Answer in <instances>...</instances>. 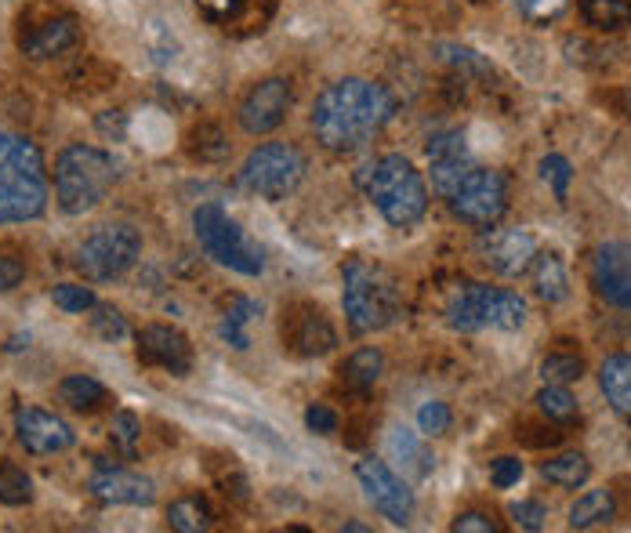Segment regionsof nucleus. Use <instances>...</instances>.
<instances>
[{
	"label": "nucleus",
	"instance_id": "nucleus-14",
	"mask_svg": "<svg viewBox=\"0 0 631 533\" xmlns=\"http://www.w3.org/2000/svg\"><path fill=\"white\" fill-rule=\"evenodd\" d=\"M591 287L617 308L631 313V243H602L591 258Z\"/></svg>",
	"mask_w": 631,
	"mask_h": 533
},
{
	"label": "nucleus",
	"instance_id": "nucleus-35",
	"mask_svg": "<svg viewBox=\"0 0 631 533\" xmlns=\"http://www.w3.org/2000/svg\"><path fill=\"white\" fill-rule=\"evenodd\" d=\"M139 439H142V421L131 411H117L113 421H109V443H113L123 457H134Z\"/></svg>",
	"mask_w": 631,
	"mask_h": 533
},
{
	"label": "nucleus",
	"instance_id": "nucleus-47",
	"mask_svg": "<svg viewBox=\"0 0 631 533\" xmlns=\"http://www.w3.org/2000/svg\"><path fill=\"white\" fill-rule=\"evenodd\" d=\"M512 519L523 530H541L544 526V519H548V512H544V504L541 501H515L512 504Z\"/></svg>",
	"mask_w": 631,
	"mask_h": 533
},
{
	"label": "nucleus",
	"instance_id": "nucleus-26",
	"mask_svg": "<svg viewBox=\"0 0 631 533\" xmlns=\"http://www.w3.org/2000/svg\"><path fill=\"white\" fill-rule=\"evenodd\" d=\"M381 367H385V356H381L378 349H360L352 352L349 359L341 363V385L352 389V392H370L374 389V381L381 378Z\"/></svg>",
	"mask_w": 631,
	"mask_h": 533
},
{
	"label": "nucleus",
	"instance_id": "nucleus-49",
	"mask_svg": "<svg viewBox=\"0 0 631 533\" xmlns=\"http://www.w3.org/2000/svg\"><path fill=\"white\" fill-rule=\"evenodd\" d=\"M95 128H98V134H106V139L120 142L123 134H128V117H123L120 109H106V113L95 117Z\"/></svg>",
	"mask_w": 631,
	"mask_h": 533
},
{
	"label": "nucleus",
	"instance_id": "nucleus-19",
	"mask_svg": "<svg viewBox=\"0 0 631 533\" xmlns=\"http://www.w3.org/2000/svg\"><path fill=\"white\" fill-rule=\"evenodd\" d=\"M196 11L226 33L232 30L237 36H247V33H262L269 26L272 11H276V0H196Z\"/></svg>",
	"mask_w": 631,
	"mask_h": 533
},
{
	"label": "nucleus",
	"instance_id": "nucleus-4",
	"mask_svg": "<svg viewBox=\"0 0 631 533\" xmlns=\"http://www.w3.org/2000/svg\"><path fill=\"white\" fill-rule=\"evenodd\" d=\"M117 185V160L98 145L73 142L55 156V196L66 215H88Z\"/></svg>",
	"mask_w": 631,
	"mask_h": 533
},
{
	"label": "nucleus",
	"instance_id": "nucleus-23",
	"mask_svg": "<svg viewBox=\"0 0 631 533\" xmlns=\"http://www.w3.org/2000/svg\"><path fill=\"white\" fill-rule=\"evenodd\" d=\"M58 400L77 414H95L109 403V389L102 381H95L91 374H69V378H62Z\"/></svg>",
	"mask_w": 631,
	"mask_h": 533
},
{
	"label": "nucleus",
	"instance_id": "nucleus-34",
	"mask_svg": "<svg viewBox=\"0 0 631 533\" xmlns=\"http://www.w3.org/2000/svg\"><path fill=\"white\" fill-rule=\"evenodd\" d=\"M541 378L552 381V385H570V381L585 378V359L574 352H552V356H544Z\"/></svg>",
	"mask_w": 631,
	"mask_h": 533
},
{
	"label": "nucleus",
	"instance_id": "nucleus-40",
	"mask_svg": "<svg viewBox=\"0 0 631 533\" xmlns=\"http://www.w3.org/2000/svg\"><path fill=\"white\" fill-rule=\"evenodd\" d=\"M91 313H95V316H91V330H95L102 341L128 338V319H123L120 308H113V305H95Z\"/></svg>",
	"mask_w": 631,
	"mask_h": 533
},
{
	"label": "nucleus",
	"instance_id": "nucleus-7",
	"mask_svg": "<svg viewBox=\"0 0 631 533\" xmlns=\"http://www.w3.org/2000/svg\"><path fill=\"white\" fill-rule=\"evenodd\" d=\"M193 229H196V240H200V247H204V254L215 258L218 265L240 272V276H258V272L265 269L262 247L243 237V229L226 215V207L221 204L196 207Z\"/></svg>",
	"mask_w": 631,
	"mask_h": 533
},
{
	"label": "nucleus",
	"instance_id": "nucleus-24",
	"mask_svg": "<svg viewBox=\"0 0 631 533\" xmlns=\"http://www.w3.org/2000/svg\"><path fill=\"white\" fill-rule=\"evenodd\" d=\"M389 454L403 465V472H411L414 479H425L432 468H436V457H432L425 450V443H421L414 432H406V428H392Z\"/></svg>",
	"mask_w": 631,
	"mask_h": 533
},
{
	"label": "nucleus",
	"instance_id": "nucleus-17",
	"mask_svg": "<svg viewBox=\"0 0 631 533\" xmlns=\"http://www.w3.org/2000/svg\"><path fill=\"white\" fill-rule=\"evenodd\" d=\"M537 243L523 229H490L479 237V258L487 262L498 276H523L534 262Z\"/></svg>",
	"mask_w": 631,
	"mask_h": 533
},
{
	"label": "nucleus",
	"instance_id": "nucleus-42",
	"mask_svg": "<svg viewBox=\"0 0 631 533\" xmlns=\"http://www.w3.org/2000/svg\"><path fill=\"white\" fill-rule=\"evenodd\" d=\"M541 178L552 185V193L559 196V200H566V193H570V178H574L570 160L559 156V153H548L541 160Z\"/></svg>",
	"mask_w": 631,
	"mask_h": 533
},
{
	"label": "nucleus",
	"instance_id": "nucleus-1",
	"mask_svg": "<svg viewBox=\"0 0 631 533\" xmlns=\"http://www.w3.org/2000/svg\"><path fill=\"white\" fill-rule=\"evenodd\" d=\"M395 113V98L381 84L360 77H345L319 91L313 106V131L316 142L330 153H352L363 149L374 134L385 128Z\"/></svg>",
	"mask_w": 631,
	"mask_h": 533
},
{
	"label": "nucleus",
	"instance_id": "nucleus-8",
	"mask_svg": "<svg viewBox=\"0 0 631 533\" xmlns=\"http://www.w3.org/2000/svg\"><path fill=\"white\" fill-rule=\"evenodd\" d=\"M305 178V156L291 142H265L258 145L240 167V185L262 200H287Z\"/></svg>",
	"mask_w": 631,
	"mask_h": 533
},
{
	"label": "nucleus",
	"instance_id": "nucleus-51",
	"mask_svg": "<svg viewBox=\"0 0 631 533\" xmlns=\"http://www.w3.org/2000/svg\"><path fill=\"white\" fill-rule=\"evenodd\" d=\"M221 493H226V498H232V501H247V479L240 476V472H232V479L226 476L221 479Z\"/></svg>",
	"mask_w": 631,
	"mask_h": 533
},
{
	"label": "nucleus",
	"instance_id": "nucleus-29",
	"mask_svg": "<svg viewBox=\"0 0 631 533\" xmlns=\"http://www.w3.org/2000/svg\"><path fill=\"white\" fill-rule=\"evenodd\" d=\"M262 313V305L258 302H251V297H229V305H226V313H221V327H218V334L226 338L232 349H247L251 345V338H247V324Z\"/></svg>",
	"mask_w": 631,
	"mask_h": 533
},
{
	"label": "nucleus",
	"instance_id": "nucleus-33",
	"mask_svg": "<svg viewBox=\"0 0 631 533\" xmlns=\"http://www.w3.org/2000/svg\"><path fill=\"white\" fill-rule=\"evenodd\" d=\"M436 58L443 62V66H450L457 77H490V62L476 55L472 47H461V44H436Z\"/></svg>",
	"mask_w": 631,
	"mask_h": 533
},
{
	"label": "nucleus",
	"instance_id": "nucleus-3",
	"mask_svg": "<svg viewBox=\"0 0 631 533\" xmlns=\"http://www.w3.org/2000/svg\"><path fill=\"white\" fill-rule=\"evenodd\" d=\"M356 182L363 185L367 200L381 210V218L395 229H411L425 218L428 210V189L425 178L417 175V167L400 153H389L367 164Z\"/></svg>",
	"mask_w": 631,
	"mask_h": 533
},
{
	"label": "nucleus",
	"instance_id": "nucleus-5",
	"mask_svg": "<svg viewBox=\"0 0 631 533\" xmlns=\"http://www.w3.org/2000/svg\"><path fill=\"white\" fill-rule=\"evenodd\" d=\"M341 283L345 319H349V330L360 334V338L389 327L395 313H400V287H395L385 269L370 265L363 258H352L341 269Z\"/></svg>",
	"mask_w": 631,
	"mask_h": 533
},
{
	"label": "nucleus",
	"instance_id": "nucleus-13",
	"mask_svg": "<svg viewBox=\"0 0 631 533\" xmlns=\"http://www.w3.org/2000/svg\"><path fill=\"white\" fill-rule=\"evenodd\" d=\"M287 109H291V84L280 77H269V80H258L254 88L243 95L237 117L247 134H269L283 123Z\"/></svg>",
	"mask_w": 631,
	"mask_h": 533
},
{
	"label": "nucleus",
	"instance_id": "nucleus-27",
	"mask_svg": "<svg viewBox=\"0 0 631 533\" xmlns=\"http://www.w3.org/2000/svg\"><path fill=\"white\" fill-rule=\"evenodd\" d=\"M617 515V501L610 490H588L585 498H577L570 508V530H591L606 526Z\"/></svg>",
	"mask_w": 631,
	"mask_h": 533
},
{
	"label": "nucleus",
	"instance_id": "nucleus-36",
	"mask_svg": "<svg viewBox=\"0 0 631 533\" xmlns=\"http://www.w3.org/2000/svg\"><path fill=\"white\" fill-rule=\"evenodd\" d=\"M537 406L548 421H574L577 417V400L566 392V385H552V381L537 392Z\"/></svg>",
	"mask_w": 631,
	"mask_h": 533
},
{
	"label": "nucleus",
	"instance_id": "nucleus-52",
	"mask_svg": "<svg viewBox=\"0 0 631 533\" xmlns=\"http://www.w3.org/2000/svg\"><path fill=\"white\" fill-rule=\"evenodd\" d=\"M341 533H370V526H363V523H345Z\"/></svg>",
	"mask_w": 631,
	"mask_h": 533
},
{
	"label": "nucleus",
	"instance_id": "nucleus-21",
	"mask_svg": "<svg viewBox=\"0 0 631 533\" xmlns=\"http://www.w3.org/2000/svg\"><path fill=\"white\" fill-rule=\"evenodd\" d=\"M599 389L617 414L631 421V352H613L599 367Z\"/></svg>",
	"mask_w": 631,
	"mask_h": 533
},
{
	"label": "nucleus",
	"instance_id": "nucleus-44",
	"mask_svg": "<svg viewBox=\"0 0 631 533\" xmlns=\"http://www.w3.org/2000/svg\"><path fill=\"white\" fill-rule=\"evenodd\" d=\"M512 4L523 11V15L530 19V22H555L566 11V4H570V0H512Z\"/></svg>",
	"mask_w": 631,
	"mask_h": 533
},
{
	"label": "nucleus",
	"instance_id": "nucleus-46",
	"mask_svg": "<svg viewBox=\"0 0 631 533\" xmlns=\"http://www.w3.org/2000/svg\"><path fill=\"white\" fill-rule=\"evenodd\" d=\"M305 425L308 432H316V436H334V432H338V414L324 403H313L305 411Z\"/></svg>",
	"mask_w": 631,
	"mask_h": 533
},
{
	"label": "nucleus",
	"instance_id": "nucleus-48",
	"mask_svg": "<svg viewBox=\"0 0 631 533\" xmlns=\"http://www.w3.org/2000/svg\"><path fill=\"white\" fill-rule=\"evenodd\" d=\"M450 530H454V533H498L501 526L493 523L490 515H482V512H465V515L454 519Z\"/></svg>",
	"mask_w": 631,
	"mask_h": 533
},
{
	"label": "nucleus",
	"instance_id": "nucleus-12",
	"mask_svg": "<svg viewBox=\"0 0 631 533\" xmlns=\"http://www.w3.org/2000/svg\"><path fill=\"white\" fill-rule=\"evenodd\" d=\"M334 345H338V334L316 305L294 302L283 308V349H291L302 359H316L327 356Z\"/></svg>",
	"mask_w": 631,
	"mask_h": 533
},
{
	"label": "nucleus",
	"instance_id": "nucleus-16",
	"mask_svg": "<svg viewBox=\"0 0 631 533\" xmlns=\"http://www.w3.org/2000/svg\"><path fill=\"white\" fill-rule=\"evenodd\" d=\"M80 41V22L77 15L62 11V15H44L22 26L19 33V52L33 58V62H44V58H58L66 55L73 44Z\"/></svg>",
	"mask_w": 631,
	"mask_h": 533
},
{
	"label": "nucleus",
	"instance_id": "nucleus-31",
	"mask_svg": "<svg viewBox=\"0 0 631 533\" xmlns=\"http://www.w3.org/2000/svg\"><path fill=\"white\" fill-rule=\"evenodd\" d=\"M210 519L215 515H210V504L200 498V493H185V498H178L167 508V523L178 533H204V530H210Z\"/></svg>",
	"mask_w": 631,
	"mask_h": 533
},
{
	"label": "nucleus",
	"instance_id": "nucleus-43",
	"mask_svg": "<svg viewBox=\"0 0 631 533\" xmlns=\"http://www.w3.org/2000/svg\"><path fill=\"white\" fill-rule=\"evenodd\" d=\"M425 153H428V164H436V160H465L468 156L465 134L461 131H443L428 142Z\"/></svg>",
	"mask_w": 631,
	"mask_h": 533
},
{
	"label": "nucleus",
	"instance_id": "nucleus-30",
	"mask_svg": "<svg viewBox=\"0 0 631 533\" xmlns=\"http://www.w3.org/2000/svg\"><path fill=\"white\" fill-rule=\"evenodd\" d=\"M541 476L555 482V487H563V490H577V487H585L588 476H591V465H588V457L585 454H559V457H548V461L541 465Z\"/></svg>",
	"mask_w": 631,
	"mask_h": 533
},
{
	"label": "nucleus",
	"instance_id": "nucleus-9",
	"mask_svg": "<svg viewBox=\"0 0 631 533\" xmlns=\"http://www.w3.org/2000/svg\"><path fill=\"white\" fill-rule=\"evenodd\" d=\"M139 254H142L139 229L117 221V226L95 229L91 237L77 247V254H73V269L91 283H109V280H120L123 272L139 262Z\"/></svg>",
	"mask_w": 631,
	"mask_h": 533
},
{
	"label": "nucleus",
	"instance_id": "nucleus-20",
	"mask_svg": "<svg viewBox=\"0 0 631 533\" xmlns=\"http://www.w3.org/2000/svg\"><path fill=\"white\" fill-rule=\"evenodd\" d=\"M88 490L106 504H131V508H150L156 501V482L139 472H123L117 465H98Z\"/></svg>",
	"mask_w": 631,
	"mask_h": 533
},
{
	"label": "nucleus",
	"instance_id": "nucleus-10",
	"mask_svg": "<svg viewBox=\"0 0 631 533\" xmlns=\"http://www.w3.org/2000/svg\"><path fill=\"white\" fill-rule=\"evenodd\" d=\"M450 210L465 221V226L487 229L509 210V182H504L501 171L472 167L465 175V182L454 189Z\"/></svg>",
	"mask_w": 631,
	"mask_h": 533
},
{
	"label": "nucleus",
	"instance_id": "nucleus-38",
	"mask_svg": "<svg viewBox=\"0 0 631 533\" xmlns=\"http://www.w3.org/2000/svg\"><path fill=\"white\" fill-rule=\"evenodd\" d=\"M472 171V164H468V156L465 160H436L432 164V189H436L439 196H454V189L457 185L465 182V175Z\"/></svg>",
	"mask_w": 631,
	"mask_h": 533
},
{
	"label": "nucleus",
	"instance_id": "nucleus-6",
	"mask_svg": "<svg viewBox=\"0 0 631 533\" xmlns=\"http://www.w3.org/2000/svg\"><path fill=\"white\" fill-rule=\"evenodd\" d=\"M447 324L454 330H519L526 324V302L515 291L482 287V283H461L447 297Z\"/></svg>",
	"mask_w": 631,
	"mask_h": 533
},
{
	"label": "nucleus",
	"instance_id": "nucleus-32",
	"mask_svg": "<svg viewBox=\"0 0 631 533\" xmlns=\"http://www.w3.org/2000/svg\"><path fill=\"white\" fill-rule=\"evenodd\" d=\"M33 501V479L22 465L15 461H0V504H11V508H22Z\"/></svg>",
	"mask_w": 631,
	"mask_h": 533
},
{
	"label": "nucleus",
	"instance_id": "nucleus-22",
	"mask_svg": "<svg viewBox=\"0 0 631 533\" xmlns=\"http://www.w3.org/2000/svg\"><path fill=\"white\" fill-rule=\"evenodd\" d=\"M530 272H534V291L541 302H548V305L566 302V294H570V276H566V265L559 254H552V251L534 254Z\"/></svg>",
	"mask_w": 631,
	"mask_h": 533
},
{
	"label": "nucleus",
	"instance_id": "nucleus-25",
	"mask_svg": "<svg viewBox=\"0 0 631 533\" xmlns=\"http://www.w3.org/2000/svg\"><path fill=\"white\" fill-rule=\"evenodd\" d=\"M185 149H189V156L200 160V164H221V160H229V153H232L229 134L210 120L196 123L189 131V139H185Z\"/></svg>",
	"mask_w": 631,
	"mask_h": 533
},
{
	"label": "nucleus",
	"instance_id": "nucleus-45",
	"mask_svg": "<svg viewBox=\"0 0 631 533\" xmlns=\"http://www.w3.org/2000/svg\"><path fill=\"white\" fill-rule=\"evenodd\" d=\"M523 479V461L519 457H498L493 461V468H490V482L498 490H509V487H515V482Z\"/></svg>",
	"mask_w": 631,
	"mask_h": 533
},
{
	"label": "nucleus",
	"instance_id": "nucleus-15",
	"mask_svg": "<svg viewBox=\"0 0 631 533\" xmlns=\"http://www.w3.org/2000/svg\"><path fill=\"white\" fill-rule=\"evenodd\" d=\"M139 359L145 367H160L167 374L185 378L193 370V345L178 327L167 324H150L139 330Z\"/></svg>",
	"mask_w": 631,
	"mask_h": 533
},
{
	"label": "nucleus",
	"instance_id": "nucleus-37",
	"mask_svg": "<svg viewBox=\"0 0 631 533\" xmlns=\"http://www.w3.org/2000/svg\"><path fill=\"white\" fill-rule=\"evenodd\" d=\"M563 52H566V58L574 62V66H585V69H599V66L610 62V47L591 44L588 36H566Z\"/></svg>",
	"mask_w": 631,
	"mask_h": 533
},
{
	"label": "nucleus",
	"instance_id": "nucleus-50",
	"mask_svg": "<svg viewBox=\"0 0 631 533\" xmlns=\"http://www.w3.org/2000/svg\"><path fill=\"white\" fill-rule=\"evenodd\" d=\"M22 280H26V265L19 258L0 254V291H15Z\"/></svg>",
	"mask_w": 631,
	"mask_h": 533
},
{
	"label": "nucleus",
	"instance_id": "nucleus-18",
	"mask_svg": "<svg viewBox=\"0 0 631 533\" xmlns=\"http://www.w3.org/2000/svg\"><path fill=\"white\" fill-rule=\"evenodd\" d=\"M15 436L36 457L69 450L73 439H77L66 421L41 411V406H19V411H15Z\"/></svg>",
	"mask_w": 631,
	"mask_h": 533
},
{
	"label": "nucleus",
	"instance_id": "nucleus-39",
	"mask_svg": "<svg viewBox=\"0 0 631 533\" xmlns=\"http://www.w3.org/2000/svg\"><path fill=\"white\" fill-rule=\"evenodd\" d=\"M450 425H454V417H450V406H447V403H439V400L421 403V411H417V428H421V436H428V439L447 436Z\"/></svg>",
	"mask_w": 631,
	"mask_h": 533
},
{
	"label": "nucleus",
	"instance_id": "nucleus-41",
	"mask_svg": "<svg viewBox=\"0 0 631 533\" xmlns=\"http://www.w3.org/2000/svg\"><path fill=\"white\" fill-rule=\"evenodd\" d=\"M52 297H55V305L62 308V313H91V308L98 305L95 291L80 287V283H58Z\"/></svg>",
	"mask_w": 631,
	"mask_h": 533
},
{
	"label": "nucleus",
	"instance_id": "nucleus-11",
	"mask_svg": "<svg viewBox=\"0 0 631 533\" xmlns=\"http://www.w3.org/2000/svg\"><path fill=\"white\" fill-rule=\"evenodd\" d=\"M356 479H360L367 501L374 504L392 526H406L414 519V493L385 461H378V457H363V461L356 465Z\"/></svg>",
	"mask_w": 631,
	"mask_h": 533
},
{
	"label": "nucleus",
	"instance_id": "nucleus-28",
	"mask_svg": "<svg viewBox=\"0 0 631 533\" xmlns=\"http://www.w3.org/2000/svg\"><path fill=\"white\" fill-rule=\"evenodd\" d=\"M580 15L599 33H621L631 26V0H580Z\"/></svg>",
	"mask_w": 631,
	"mask_h": 533
},
{
	"label": "nucleus",
	"instance_id": "nucleus-2",
	"mask_svg": "<svg viewBox=\"0 0 631 533\" xmlns=\"http://www.w3.org/2000/svg\"><path fill=\"white\" fill-rule=\"evenodd\" d=\"M47 210V167L36 142L0 131V226L33 221Z\"/></svg>",
	"mask_w": 631,
	"mask_h": 533
}]
</instances>
